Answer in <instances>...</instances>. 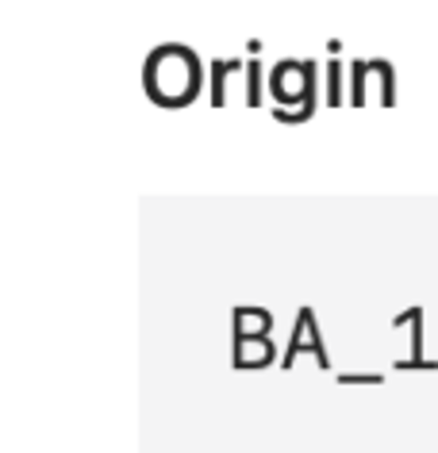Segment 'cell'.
Here are the masks:
<instances>
[{"label": "cell", "instance_id": "cell-2", "mask_svg": "<svg viewBox=\"0 0 438 453\" xmlns=\"http://www.w3.org/2000/svg\"><path fill=\"white\" fill-rule=\"evenodd\" d=\"M269 88L280 108L316 104V65L311 62H280L269 70Z\"/></svg>", "mask_w": 438, "mask_h": 453}, {"label": "cell", "instance_id": "cell-5", "mask_svg": "<svg viewBox=\"0 0 438 453\" xmlns=\"http://www.w3.org/2000/svg\"><path fill=\"white\" fill-rule=\"evenodd\" d=\"M269 326V315L265 311H257V308H250V311H239V334H254V331H265Z\"/></svg>", "mask_w": 438, "mask_h": 453}, {"label": "cell", "instance_id": "cell-6", "mask_svg": "<svg viewBox=\"0 0 438 453\" xmlns=\"http://www.w3.org/2000/svg\"><path fill=\"white\" fill-rule=\"evenodd\" d=\"M327 104L339 108V100H342V73H339V62H331L327 65Z\"/></svg>", "mask_w": 438, "mask_h": 453}, {"label": "cell", "instance_id": "cell-3", "mask_svg": "<svg viewBox=\"0 0 438 453\" xmlns=\"http://www.w3.org/2000/svg\"><path fill=\"white\" fill-rule=\"evenodd\" d=\"M234 70H242V62H239V58H231V62H216V65H211V104H216V108L227 104L223 81H227V73H234Z\"/></svg>", "mask_w": 438, "mask_h": 453}, {"label": "cell", "instance_id": "cell-7", "mask_svg": "<svg viewBox=\"0 0 438 453\" xmlns=\"http://www.w3.org/2000/svg\"><path fill=\"white\" fill-rule=\"evenodd\" d=\"M246 81H250V104H257V65H246Z\"/></svg>", "mask_w": 438, "mask_h": 453}, {"label": "cell", "instance_id": "cell-1", "mask_svg": "<svg viewBox=\"0 0 438 453\" xmlns=\"http://www.w3.org/2000/svg\"><path fill=\"white\" fill-rule=\"evenodd\" d=\"M146 93L154 104L162 108H181L193 104V96L200 93V62L193 50L165 42L146 58Z\"/></svg>", "mask_w": 438, "mask_h": 453}, {"label": "cell", "instance_id": "cell-4", "mask_svg": "<svg viewBox=\"0 0 438 453\" xmlns=\"http://www.w3.org/2000/svg\"><path fill=\"white\" fill-rule=\"evenodd\" d=\"M262 361H269V346L265 342H239V365H262Z\"/></svg>", "mask_w": 438, "mask_h": 453}]
</instances>
